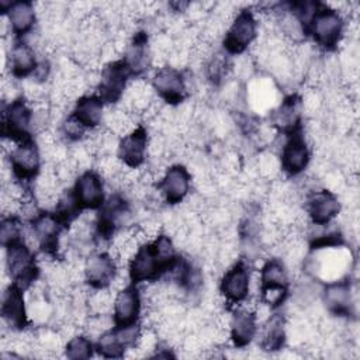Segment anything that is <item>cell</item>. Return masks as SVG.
<instances>
[{"instance_id": "obj_10", "label": "cell", "mask_w": 360, "mask_h": 360, "mask_svg": "<svg viewBox=\"0 0 360 360\" xmlns=\"http://www.w3.org/2000/svg\"><path fill=\"white\" fill-rule=\"evenodd\" d=\"M148 134L142 127H136L134 131L122 136L118 143L117 155L121 163L129 169H138L148 155Z\"/></svg>"}, {"instance_id": "obj_3", "label": "cell", "mask_w": 360, "mask_h": 360, "mask_svg": "<svg viewBox=\"0 0 360 360\" xmlns=\"http://www.w3.org/2000/svg\"><path fill=\"white\" fill-rule=\"evenodd\" d=\"M257 24L249 10H242L236 13L229 24V28L224 38V48L229 53L243 52L256 38Z\"/></svg>"}, {"instance_id": "obj_31", "label": "cell", "mask_w": 360, "mask_h": 360, "mask_svg": "<svg viewBox=\"0 0 360 360\" xmlns=\"http://www.w3.org/2000/svg\"><path fill=\"white\" fill-rule=\"evenodd\" d=\"M86 304L91 315H108L114 305V297L108 288H94V291L87 295Z\"/></svg>"}, {"instance_id": "obj_27", "label": "cell", "mask_w": 360, "mask_h": 360, "mask_svg": "<svg viewBox=\"0 0 360 360\" xmlns=\"http://www.w3.org/2000/svg\"><path fill=\"white\" fill-rule=\"evenodd\" d=\"M10 66L15 77H25L34 73L38 66L34 48L25 42H15L10 49Z\"/></svg>"}, {"instance_id": "obj_7", "label": "cell", "mask_w": 360, "mask_h": 360, "mask_svg": "<svg viewBox=\"0 0 360 360\" xmlns=\"http://www.w3.org/2000/svg\"><path fill=\"white\" fill-rule=\"evenodd\" d=\"M6 266L11 278L15 280V284H31L37 277V267L34 263L32 253L30 248L22 243L17 242L11 246H7V256H6Z\"/></svg>"}, {"instance_id": "obj_1", "label": "cell", "mask_w": 360, "mask_h": 360, "mask_svg": "<svg viewBox=\"0 0 360 360\" xmlns=\"http://www.w3.org/2000/svg\"><path fill=\"white\" fill-rule=\"evenodd\" d=\"M304 267L314 277L328 283L336 281L350 269V253L343 245L315 249L314 257H308Z\"/></svg>"}, {"instance_id": "obj_25", "label": "cell", "mask_w": 360, "mask_h": 360, "mask_svg": "<svg viewBox=\"0 0 360 360\" xmlns=\"http://www.w3.org/2000/svg\"><path fill=\"white\" fill-rule=\"evenodd\" d=\"M287 323L283 315L276 314L266 319L260 332V347L266 352H276L284 346Z\"/></svg>"}, {"instance_id": "obj_14", "label": "cell", "mask_w": 360, "mask_h": 360, "mask_svg": "<svg viewBox=\"0 0 360 360\" xmlns=\"http://www.w3.org/2000/svg\"><path fill=\"white\" fill-rule=\"evenodd\" d=\"M3 321L14 330H22L28 323V308L25 305L21 287L18 284L8 285L1 301Z\"/></svg>"}, {"instance_id": "obj_35", "label": "cell", "mask_w": 360, "mask_h": 360, "mask_svg": "<svg viewBox=\"0 0 360 360\" xmlns=\"http://www.w3.org/2000/svg\"><path fill=\"white\" fill-rule=\"evenodd\" d=\"M21 236H22V228H21L20 222L15 218L8 217V218H4L1 221V225H0V240H1V245L4 248L11 246V245L20 242Z\"/></svg>"}, {"instance_id": "obj_19", "label": "cell", "mask_w": 360, "mask_h": 360, "mask_svg": "<svg viewBox=\"0 0 360 360\" xmlns=\"http://www.w3.org/2000/svg\"><path fill=\"white\" fill-rule=\"evenodd\" d=\"M73 193L80 208L93 210L103 205V183L100 176L94 172L82 173L76 181Z\"/></svg>"}, {"instance_id": "obj_34", "label": "cell", "mask_w": 360, "mask_h": 360, "mask_svg": "<svg viewBox=\"0 0 360 360\" xmlns=\"http://www.w3.org/2000/svg\"><path fill=\"white\" fill-rule=\"evenodd\" d=\"M228 68H229V65H228L225 55L214 53V55H211V58L208 59V62L205 65V75L210 82H212L214 84H218L225 79Z\"/></svg>"}, {"instance_id": "obj_26", "label": "cell", "mask_w": 360, "mask_h": 360, "mask_svg": "<svg viewBox=\"0 0 360 360\" xmlns=\"http://www.w3.org/2000/svg\"><path fill=\"white\" fill-rule=\"evenodd\" d=\"M72 115L84 128H96L104 121L103 100L97 96H82L77 98Z\"/></svg>"}, {"instance_id": "obj_9", "label": "cell", "mask_w": 360, "mask_h": 360, "mask_svg": "<svg viewBox=\"0 0 360 360\" xmlns=\"http://www.w3.org/2000/svg\"><path fill=\"white\" fill-rule=\"evenodd\" d=\"M246 100L255 112L273 111L278 105V89L270 76L253 77L248 83Z\"/></svg>"}, {"instance_id": "obj_22", "label": "cell", "mask_w": 360, "mask_h": 360, "mask_svg": "<svg viewBox=\"0 0 360 360\" xmlns=\"http://www.w3.org/2000/svg\"><path fill=\"white\" fill-rule=\"evenodd\" d=\"M323 301L326 308L335 315H349L353 307L352 287L343 280L330 281L325 287Z\"/></svg>"}, {"instance_id": "obj_4", "label": "cell", "mask_w": 360, "mask_h": 360, "mask_svg": "<svg viewBox=\"0 0 360 360\" xmlns=\"http://www.w3.org/2000/svg\"><path fill=\"white\" fill-rule=\"evenodd\" d=\"M309 22L314 39L321 46L333 48L340 41L343 34V18L338 10H318Z\"/></svg>"}, {"instance_id": "obj_24", "label": "cell", "mask_w": 360, "mask_h": 360, "mask_svg": "<svg viewBox=\"0 0 360 360\" xmlns=\"http://www.w3.org/2000/svg\"><path fill=\"white\" fill-rule=\"evenodd\" d=\"M301 107H304L302 100L295 96L283 100L273 110V125L284 132L294 131L301 120Z\"/></svg>"}, {"instance_id": "obj_12", "label": "cell", "mask_w": 360, "mask_h": 360, "mask_svg": "<svg viewBox=\"0 0 360 360\" xmlns=\"http://www.w3.org/2000/svg\"><path fill=\"white\" fill-rule=\"evenodd\" d=\"M153 90L170 104L181 103L186 93V80L180 70L173 66L158 69L152 79Z\"/></svg>"}, {"instance_id": "obj_18", "label": "cell", "mask_w": 360, "mask_h": 360, "mask_svg": "<svg viewBox=\"0 0 360 360\" xmlns=\"http://www.w3.org/2000/svg\"><path fill=\"white\" fill-rule=\"evenodd\" d=\"M256 314L250 308H239L236 309L228 323V330L229 336L236 347H245L248 346L255 335H256V328H257V321H256Z\"/></svg>"}, {"instance_id": "obj_11", "label": "cell", "mask_w": 360, "mask_h": 360, "mask_svg": "<svg viewBox=\"0 0 360 360\" xmlns=\"http://www.w3.org/2000/svg\"><path fill=\"white\" fill-rule=\"evenodd\" d=\"M10 167L15 177L28 180L39 173V150L31 141H22L10 150Z\"/></svg>"}, {"instance_id": "obj_36", "label": "cell", "mask_w": 360, "mask_h": 360, "mask_svg": "<svg viewBox=\"0 0 360 360\" xmlns=\"http://www.w3.org/2000/svg\"><path fill=\"white\" fill-rule=\"evenodd\" d=\"M280 169H281L280 159H277V156L274 153L263 152L257 158V170L262 177L273 179L277 176Z\"/></svg>"}, {"instance_id": "obj_8", "label": "cell", "mask_w": 360, "mask_h": 360, "mask_svg": "<svg viewBox=\"0 0 360 360\" xmlns=\"http://www.w3.org/2000/svg\"><path fill=\"white\" fill-rule=\"evenodd\" d=\"M129 277L134 283L150 281L162 271H167V266L160 260L152 243L142 245L129 260Z\"/></svg>"}, {"instance_id": "obj_21", "label": "cell", "mask_w": 360, "mask_h": 360, "mask_svg": "<svg viewBox=\"0 0 360 360\" xmlns=\"http://www.w3.org/2000/svg\"><path fill=\"white\" fill-rule=\"evenodd\" d=\"M308 163H309V150L304 139L298 135L288 139L281 148V158H280L281 169L291 176H297L308 166Z\"/></svg>"}, {"instance_id": "obj_6", "label": "cell", "mask_w": 360, "mask_h": 360, "mask_svg": "<svg viewBox=\"0 0 360 360\" xmlns=\"http://www.w3.org/2000/svg\"><path fill=\"white\" fill-rule=\"evenodd\" d=\"M32 125V111L22 98H14L3 111V135L10 141H27Z\"/></svg>"}, {"instance_id": "obj_17", "label": "cell", "mask_w": 360, "mask_h": 360, "mask_svg": "<svg viewBox=\"0 0 360 360\" xmlns=\"http://www.w3.org/2000/svg\"><path fill=\"white\" fill-rule=\"evenodd\" d=\"M141 311V297L135 287L128 285L120 288L114 298L112 318L117 326L135 323Z\"/></svg>"}, {"instance_id": "obj_23", "label": "cell", "mask_w": 360, "mask_h": 360, "mask_svg": "<svg viewBox=\"0 0 360 360\" xmlns=\"http://www.w3.org/2000/svg\"><path fill=\"white\" fill-rule=\"evenodd\" d=\"M32 232L37 243L42 246L44 250L52 253L58 249V236L60 232V219L56 215L42 214L34 218Z\"/></svg>"}, {"instance_id": "obj_2", "label": "cell", "mask_w": 360, "mask_h": 360, "mask_svg": "<svg viewBox=\"0 0 360 360\" xmlns=\"http://www.w3.org/2000/svg\"><path fill=\"white\" fill-rule=\"evenodd\" d=\"M262 301L276 307L280 305L288 291V274L284 263L278 259H271L264 263L259 277Z\"/></svg>"}, {"instance_id": "obj_32", "label": "cell", "mask_w": 360, "mask_h": 360, "mask_svg": "<svg viewBox=\"0 0 360 360\" xmlns=\"http://www.w3.org/2000/svg\"><path fill=\"white\" fill-rule=\"evenodd\" d=\"M97 352L103 357L117 359V357H122L124 356L125 347L122 346V343L117 338L115 330H107V332H104L103 335L98 336Z\"/></svg>"}, {"instance_id": "obj_29", "label": "cell", "mask_w": 360, "mask_h": 360, "mask_svg": "<svg viewBox=\"0 0 360 360\" xmlns=\"http://www.w3.org/2000/svg\"><path fill=\"white\" fill-rule=\"evenodd\" d=\"M125 108L132 114H141L142 111H148L153 96L150 86L143 80L132 82L125 90Z\"/></svg>"}, {"instance_id": "obj_15", "label": "cell", "mask_w": 360, "mask_h": 360, "mask_svg": "<svg viewBox=\"0 0 360 360\" xmlns=\"http://www.w3.org/2000/svg\"><path fill=\"white\" fill-rule=\"evenodd\" d=\"M250 290V276L246 266L239 262L225 271L221 281V292L229 302L239 304L248 298Z\"/></svg>"}, {"instance_id": "obj_30", "label": "cell", "mask_w": 360, "mask_h": 360, "mask_svg": "<svg viewBox=\"0 0 360 360\" xmlns=\"http://www.w3.org/2000/svg\"><path fill=\"white\" fill-rule=\"evenodd\" d=\"M7 17L11 30L18 35H24L31 31L35 22V8L30 1H17L11 4Z\"/></svg>"}, {"instance_id": "obj_20", "label": "cell", "mask_w": 360, "mask_h": 360, "mask_svg": "<svg viewBox=\"0 0 360 360\" xmlns=\"http://www.w3.org/2000/svg\"><path fill=\"white\" fill-rule=\"evenodd\" d=\"M162 193L169 204L181 202L188 194L190 173L181 165L170 166L162 179Z\"/></svg>"}, {"instance_id": "obj_28", "label": "cell", "mask_w": 360, "mask_h": 360, "mask_svg": "<svg viewBox=\"0 0 360 360\" xmlns=\"http://www.w3.org/2000/svg\"><path fill=\"white\" fill-rule=\"evenodd\" d=\"M124 53V62L128 65L132 73L143 72L149 63V59L152 58L150 51L148 48L146 37L142 32L135 35V38L127 45Z\"/></svg>"}, {"instance_id": "obj_13", "label": "cell", "mask_w": 360, "mask_h": 360, "mask_svg": "<svg viewBox=\"0 0 360 360\" xmlns=\"http://www.w3.org/2000/svg\"><path fill=\"white\" fill-rule=\"evenodd\" d=\"M115 270L114 259L105 252H98L90 255L84 262L83 276L93 288H108L117 277Z\"/></svg>"}, {"instance_id": "obj_33", "label": "cell", "mask_w": 360, "mask_h": 360, "mask_svg": "<svg viewBox=\"0 0 360 360\" xmlns=\"http://www.w3.org/2000/svg\"><path fill=\"white\" fill-rule=\"evenodd\" d=\"M65 354L72 360L89 359L93 354V345L86 336L76 335L68 340L65 346Z\"/></svg>"}, {"instance_id": "obj_16", "label": "cell", "mask_w": 360, "mask_h": 360, "mask_svg": "<svg viewBox=\"0 0 360 360\" xmlns=\"http://www.w3.org/2000/svg\"><path fill=\"white\" fill-rule=\"evenodd\" d=\"M308 215L315 225H328L339 212L340 204L329 190L311 191L307 200Z\"/></svg>"}, {"instance_id": "obj_5", "label": "cell", "mask_w": 360, "mask_h": 360, "mask_svg": "<svg viewBox=\"0 0 360 360\" xmlns=\"http://www.w3.org/2000/svg\"><path fill=\"white\" fill-rule=\"evenodd\" d=\"M132 72L128 65L122 60L108 62L103 69L98 80L100 98L107 103H115L120 97L124 96L127 90V82Z\"/></svg>"}, {"instance_id": "obj_37", "label": "cell", "mask_w": 360, "mask_h": 360, "mask_svg": "<svg viewBox=\"0 0 360 360\" xmlns=\"http://www.w3.org/2000/svg\"><path fill=\"white\" fill-rule=\"evenodd\" d=\"M84 131H86V128L73 115H70L63 122V134L70 141H79L84 135Z\"/></svg>"}]
</instances>
